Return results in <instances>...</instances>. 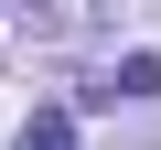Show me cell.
Masks as SVG:
<instances>
[{"label":"cell","mask_w":161,"mask_h":150,"mask_svg":"<svg viewBox=\"0 0 161 150\" xmlns=\"http://www.w3.org/2000/svg\"><path fill=\"white\" fill-rule=\"evenodd\" d=\"M22 150H75V107H32L22 118Z\"/></svg>","instance_id":"cell-1"},{"label":"cell","mask_w":161,"mask_h":150,"mask_svg":"<svg viewBox=\"0 0 161 150\" xmlns=\"http://www.w3.org/2000/svg\"><path fill=\"white\" fill-rule=\"evenodd\" d=\"M97 97H161V54H129L118 86H97Z\"/></svg>","instance_id":"cell-2"}]
</instances>
